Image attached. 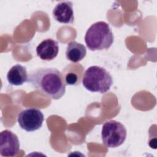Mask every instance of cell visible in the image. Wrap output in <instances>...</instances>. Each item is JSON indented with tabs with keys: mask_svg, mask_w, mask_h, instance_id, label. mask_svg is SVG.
I'll use <instances>...</instances> for the list:
<instances>
[{
	"mask_svg": "<svg viewBox=\"0 0 157 157\" xmlns=\"http://www.w3.org/2000/svg\"><path fill=\"white\" fill-rule=\"evenodd\" d=\"M44 120L42 112L34 108L22 110L19 113L17 118L20 127L28 132H33L40 128Z\"/></svg>",
	"mask_w": 157,
	"mask_h": 157,
	"instance_id": "5",
	"label": "cell"
},
{
	"mask_svg": "<svg viewBox=\"0 0 157 157\" xmlns=\"http://www.w3.org/2000/svg\"><path fill=\"white\" fill-rule=\"evenodd\" d=\"M28 82L42 94L57 100L66 92V85L61 72L53 67H40L31 71Z\"/></svg>",
	"mask_w": 157,
	"mask_h": 157,
	"instance_id": "1",
	"label": "cell"
},
{
	"mask_svg": "<svg viewBox=\"0 0 157 157\" xmlns=\"http://www.w3.org/2000/svg\"><path fill=\"white\" fill-rule=\"evenodd\" d=\"M7 80L12 85H22L28 80V75L26 67L19 64L13 66L7 74Z\"/></svg>",
	"mask_w": 157,
	"mask_h": 157,
	"instance_id": "10",
	"label": "cell"
},
{
	"mask_svg": "<svg viewBox=\"0 0 157 157\" xmlns=\"http://www.w3.org/2000/svg\"><path fill=\"white\" fill-rule=\"evenodd\" d=\"M20 151L17 136L10 130L5 129L0 134V155L5 157L16 156Z\"/></svg>",
	"mask_w": 157,
	"mask_h": 157,
	"instance_id": "6",
	"label": "cell"
},
{
	"mask_svg": "<svg viewBox=\"0 0 157 157\" xmlns=\"http://www.w3.org/2000/svg\"><path fill=\"white\" fill-rule=\"evenodd\" d=\"M54 19L63 24H72L74 20L73 5L71 1H61L54 7L52 12Z\"/></svg>",
	"mask_w": 157,
	"mask_h": 157,
	"instance_id": "7",
	"label": "cell"
},
{
	"mask_svg": "<svg viewBox=\"0 0 157 157\" xmlns=\"http://www.w3.org/2000/svg\"><path fill=\"white\" fill-rule=\"evenodd\" d=\"M83 67L80 64H69L63 70L61 74L66 85H78L83 77Z\"/></svg>",
	"mask_w": 157,
	"mask_h": 157,
	"instance_id": "9",
	"label": "cell"
},
{
	"mask_svg": "<svg viewBox=\"0 0 157 157\" xmlns=\"http://www.w3.org/2000/svg\"><path fill=\"white\" fill-rule=\"evenodd\" d=\"M86 54V47L76 41H71L67 44L66 56L72 63H78L82 60Z\"/></svg>",
	"mask_w": 157,
	"mask_h": 157,
	"instance_id": "11",
	"label": "cell"
},
{
	"mask_svg": "<svg viewBox=\"0 0 157 157\" xmlns=\"http://www.w3.org/2000/svg\"><path fill=\"white\" fill-rule=\"evenodd\" d=\"M113 40L114 36L109 25L102 21L92 24L85 36L86 47L91 51L107 50L113 44Z\"/></svg>",
	"mask_w": 157,
	"mask_h": 157,
	"instance_id": "2",
	"label": "cell"
},
{
	"mask_svg": "<svg viewBox=\"0 0 157 157\" xmlns=\"http://www.w3.org/2000/svg\"><path fill=\"white\" fill-rule=\"evenodd\" d=\"M126 135L125 126L118 121H107L102 126V141L107 148H116L122 145L126 138Z\"/></svg>",
	"mask_w": 157,
	"mask_h": 157,
	"instance_id": "4",
	"label": "cell"
},
{
	"mask_svg": "<svg viewBox=\"0 0 157 157\" xmlns=\"http://www.w3.org/2000/svg\"><path fill=\"white\" fill-rule=\"evenodd\" d=\"M82 82L83 86L87 90L103 94L110 90L113 79L105 68L92 66L85 71Z\"/></svg>",
	"mask_w": 157,
	"mask_h": 157,
	"instance_id": "3",
	"label": "cell"
},
{
	"mask_svg": "<svg viewBox=\"0 0 157 157\" xmlns=\"http://www.w3.org/2000/svg\"><path fill=\"white\" fill-rule=\"evenodd\" d=\"M59 52L58 42L52 39L42 40L36 47L38 57L44 61H51L56 57Z\"/></svg>",
	"mask_w": 157,
	"mask_h": 157,
	"instance_id": "8",
	"label": "cell"
}]
</instances>
